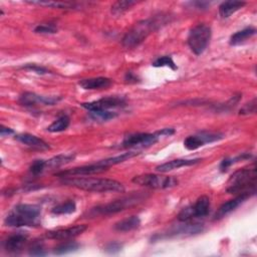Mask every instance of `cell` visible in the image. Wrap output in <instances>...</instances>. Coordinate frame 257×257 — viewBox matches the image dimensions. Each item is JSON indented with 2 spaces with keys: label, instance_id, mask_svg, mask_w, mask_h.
Masks as SVG:
<instances>
[{
  "label": "cell",
  "instance_id": "17",
  "mask_svg": "<svg viewBox=\"0 0 257 257\" xmlns=\"http://www.w3.org/2000/svg\"><path fill=\"white\" fill-rule=\"evenodd\" d=\"M15 139L17 141H19L20 143H22L32 149H35V150L43 151V150L49 149V145L46 142H44L40 138H38L34 135H31V134H27V133L20 134V135L15 136Z\"/></svg>",
  "mask_w": 257,
  "mask_h": 257
},
{
  "label": "cell",
  "instance_id": "33",
  "mask_svg": "<svg viewBox=\"0 0 257 257\" xmlns=\"http://www.w3.org/2000/svg\"><path fill=\"white\" fill-rule=\"evenodd\" d=\"M22 69L32 71L38 75H45L48 73V71L45 68L38 66V64H35V63H27V64H25V66L22 67Z\"/></svg>",
  "mask_w": 257,
  "mask_h": 257
},
{
  "label": "cell",
  "instance_id": "6",
  "mask_svg": "<svg viewBox=\"0 0 257 257\" xmlns=\"http://www.w3.org/2000/svg\"><path fill=\"white\" fill-rule=\"evenodd\" d=\"M144 199V196L141 194H134L128 197H124L115 201H112L105 205H100L92 210L93 214L98 215H111L122 212L128 208H130Z\"/></svg>",
  "mask_w": 257,
  "mask_h": 257
},
{
  "label": "cell",
  "instance_id": "26",
  "mask_svg": "<svg viewBox=\"0 0 257 257\" xmlns=\"http://www.w3.org/2000/svg\"><path fill=\"white\" fill-rule=\"evenodd\" d=\"M80 248V244L75 242V241H69V242H64L61 243L59 245H57L54 250L53 253L56 255H63V254H68L71 252H74L76 250H78Z\"/></svg>",
  "mask_w": 257,
  "mask_h": 257
},
{
  "label": "cell",
  "instance_id": "10",
  "mask_svg": "<svg viewBox=\"0 0 257 257\" xmlns=\"http://www.w3.org/2000/svg\"><path fill=\"white\" fill-rule=\"evenodd\" d=\"M223 139L222 134L200 133L198 135L189 136L184 141V147L189 151H195L208 143H213Z\"/></svg>",
  "mask_w": 257,
  "mask_h": 257
},
{
  "label": "cell",
  "instance_id": "35",
  "mask_svg": "<svg viewBox=\"0 0 257 257\" xmlns=\"http://www.w3.org/2000/svg\"><path fill=\"white\" fill-rule=\"evenodd\" d=\"M233 159L232 158H225L222 160L221 164H220V171L221 172H226L228 170L229 167H231L233 165Z\"/></svg>",
  "mask_w": 257,
  "mask_h": 257
},
{
  "label": "cell",
  "instance_id": "19",
  "mask_svg": "<svg viewBox=\"0 0 257 257\" xmlns=\"http://www.w3.org/2000/svg\"><path fill=\"white\" fill-rule=\"evenodd\" d=\"M141 225V219L138 216H131L125 218L115 224V229L119 232H128L139 228Z\"/></svg>",
  "mask_w": 257,
  "mask_h": 257
},
{
  "label": "cell",
  "instance_id": "11",
  "mask_svg": "<svg viewBox=\"0 0 257 257\" xmlns=\"http://www.w3.org/2000/svg\"><path fill=\"white\" fill-rule=\"evenodd\" d=\"M61 98L59 97H43L38 96L34 93H24L19 97V104L24 107H34L36 105H43V106H53L57 104Z\"/></svg>",
  "mask_w": 257,
  "mask_h": 257
},
{
  "label": "cell",
  "instance_id": "3",
  "mask_svg": "<svg viewBox=\"0 0 257 257\" xmlns=\"http://www.w3.org/2000/svg\"><path fill=\"white\" fill-rule=\"evenodd\" d=\"M40 207L33 204H18L5 217L4 224L9 227L38 226L40 224Z\"/></svg>",
  "mask_w": 257,
  "mask_h": 257
},
{
  "label": "cell",
  "instance_id": "31",
  "mask_svg": "<svg viewBox=\"0 0 257 257\" xmlns=\"http://www.w3.org/2000/svg\"><path fill=\"white\" fill-rule=\"evenodd\" d=\"M256 107H257V100L254 98L251 102L245 104L239 111L240 115H251L256 113Z\"/></svg>",
  "mask_w": 257,
  "mask_h": 257
},
{
  "label": "cell",
  "instance_id": "25",
  "mask_svg": "<svg viewBox=\"0 0 257 257\" xmlns=\"http://www.w3.org/2000/svg\"><path fill=\"white\" fill-rule=\"evenodd\" d=\"M77 205L74 201H68L56 205L51 209V213L55 215H66L76 212Z\"/></svg>",
  "mask_w": 257,
  "mask_h": 257
},
{
  "label": "cell",
  "instance_id": "8",
  "mask_svg": "<svg viewBox=\"0 0 257 257\" xmlns=\"http://www.w3.org/2000/svg\"><path fill=\"white\" fill-rule=\"evenodd\" d=\"M160 140V136L156 133H138L125 137L123 147L125 148H148L155 145Z\"/></svg>",
  "mask_w": 257,
  "mask_h": 257
},
{
  "label": "cell",
  "instance_id": "38",
  "mask_svg": "<svg viewBox=\"0 0 257 257\" xmlns=\"http://www.w3.org/2000/svg\"><path fill=\"white\" fill-rule=\"evenodd\" d=\"M12 134H14V131L12 130V128L1 125V128H0V135H1V137H5L8 135H12Z\"/></svg>",
  "mask_w": 257,
  "mask_h": 257
},
{
  "label": "cell",
  "instance_id": "23",
  "mask_svg": "<svg viewBox=\"0 0 257 257\" xmlns=\"http://www.w3.org/2000/svg\"><path fill=\"white\" fill-rule=\"evenodd\" d=\"M75 159V155H58L46 161V169H57L63 165L71 163Z\"/></svg>",
  "mask_w": 257,
  "mask_h": 257
},
{
  "label": "cell",
  "instance_id": "30",
  "mask_svg": "<svg viewBox=\"0 0 257 257\" xmlns=\"http://www.w3.org/2000/svg\"><path fill=\"white\" fill-rule=\"evenodd\" d=\"M46 169V161L45 160H36L30 166V173L34 176L41 174Z\"/></svg>",
  "mask_w": 257,
  "mask_h": 257
},
{
  "label": "cell",
  "instance_id": "16",
  "mask_svg": "<svg viewBox=\"0 0 257 257\" xmlns=\"http://www.w3.org/2000/svg\"><path fill=\"white\" fill-rule=\"evenodd\" d=\"M27 241V235L23 233H15L9 236L4 242V249L8 253L19 252Z\"/></svg>",
  "mask_w": 257,
  "mask_h": 257
},
{
  "label": "cell",
  "instance_id": "9",
  "mask_svg": "<svg viewBox=\"0 0 257 257\" xmlns=\"http://www.w3.org/2000/svg\"><path fill=\"white\" fill-rule=\"evenodd\" d=\"M126 106V100L121 97H107L91 103H84L82 107L89 112L93 111H109L110 109L122 108Z\"/></svg>",
  "mask_w": 257,
  "mask_h": 257
},
{
  "label": "cell",
  "instance_id": "18",
  "mask_svg": "<svg viewBox=\"0 0 257 257\" xmlns=\"http://www.w3.org/2000/svg\"><path fill=\"white\" fill-rule=\"evenodd\" d=\"M113 84L111 79L99 77V78H93V79H87L80 82V86L87 91H93V90H103L111 87Z\"/></svg>",
  "mask_w": 257,
  "mask_h": 257
},
{
  "label": "cell",
  "instance_id": "13",
  "mask_svg": "<svg viewBox=\"0 0 257 257\" xmlns=\"http://www.w3.org/2000/svg\"><path fill=\"white\" fill-rule=\"evenodd\" d=\"M252 195H253L252 193H242V194H238V196H236L235 198L225 202L224 204H222L220 206V208L216 212L214 219L215 220H219V219L225 217L226 215H228L229 213L234 211L237 207H239L244 201H246Z\"/></svg>",
  "mask_w": 257,
  "mask_h": 257
},
{
  "label": "cell",
  "instance_id": "24",
  "mask_svg": "<svg viewBox=\"0 0 257 257\" xmlns=\"http://www.w3.org/2000/svg\"><path fill=\"white\" fill-rule=\"evenodd\" d=\"M136 1H131V0H122V1H117L112 5V13L116 16H120L127 12L128 9H131L134 5H136Z\"/></svg>",
  "mask_w": 257,
  "mask_h": 257
},
{
  "label": "cell",
  "instance_id": "14",
  "mask_svg": "<svg viewBox=\"0 0 257 257\" xmlns=\"http://www.w3.org/2000/svg\"><path fill=\"white\" fill-rule=\"evenodd\" d=\"M210 199L207 196H201L197 199V201L189 206L191 217L193 218H203L206 217L210 212Z\"/></svg>",
  "mask_w": 257,
  "mask_h": 257
},
{
  "label": "cell",
  "instance_id": "12",
  "mask_svg": "<svg viewBox=\"0 0 257 257\" xmlns=\"http://www.w3.org/2000/svg\"><path fill=\"white\" fill-rule=\"evenodd\" d=\"M88 229V226L85 224L75 225L66 229H57V230H51L46 232V237L53 240H68L71 238H75L79 235H82L86 230Z\"/></svg>",
  "mask_w": 257,
  "mask_h": 257
},
{
  "label": "cell",
  "instance_id": "21",
  "mask_svg": "<svg viewBox=\"0 0 257 257\" xmlns=\"http://www.w3.org/2000/svg\"><path fill=\"white\" fill-rule=\"evenodd\" d=\"M256 29L254 27H246L240 31H237L230 37V44L231 45H239L246 41L247 39L251 38L253 35H255Z\"/></svg>",
  "mask_w": 257,
  "mask_h": 257
},
{
  "label": "cell",
  "instance_id": "28",
  "mask_svg": "<svg viewBox=\"0 0 257 257\" xmlns=\"http://www.w3.org/2000/svg\"><path fill=\"white\" fill-rule=\"evenodd\" d=\"M90 116L95 121L108 122L110 120L115 119L118 116V114L110 111H93V112H90Z\"/></svg>",
  "mask_w": 257,
  "mask_h": 257
},
{
  "label": "cell",
  "instance_id": "32",
  "mask_svg": "<svg viewBox=\"0 0 257 257\" xmlns=\"http://www.w3.org/2000/svg\"><path fill=\"white\" fill-rule=\"evenodd\" d=\"M29 255L32 256H44L46 255L45 249L41 243H34L30 248H29Z\"/></svg>",
  "mask_w": 257,
  "mask_h": 257
},
{
  "label": "cell",
  "instance_id": "15",
  "mask_svg": "<svg viewBox=\"0 0 257 257\" xmlns=\"http://www.w3.org/2000/svg\"><path fill=\"white\" fill-rule=\"evenodd\" d=\"M202 162V159H177V160H172L170 162L164 163L158 167H156V171L161 172V173H167L182 167H187V166H192Z\"/></svg>",
  "mask_w": 257,
  "mask_h": 257
},
{
  "label": "cell",
  "instance_id": "5",
  "mask_svg": "<svg viewBox=\"0 0 257 257\" xmlns=\"http://www.w3.org/2000/svg\"><path fill=\"white\" fill-rule=\"evenodd\" d=\"M211 35V27L206 23H200L192 27L187 38L190 49L196 55L202 54L210 42Z\"/></svg>",
  "mask_w": 257,
  "mask_h": 257
},
{
  "label": "cell",
  "instance_id": "39",
  "mask_svg": "<svg viewBox=\"0 0 257 257\" xmlns=\"http://www.w3.org/2000/svg\"><path fill=\"white\" fill-rule=\"evenodd\" d=\"M193 6H195L197 9H207L208 6H210V2H200V1H196L191 3Z\"/></svg>",
  "mask_w": 257,
  "mask_h": 257
},
{
  "label": "cell",
  "instance_id": "4",
  "mask_svg": "<svg viewBox=\"0 0 257 257\" xmlns=\"http://www.w3.org/2000/svg\"><path fill=\"white\" fill-rule=\"evenodd\" d=\"M256 169L252 167L243 168L237 170L231 175L227 182L226 191L229 194H242V193H252L254 195L256 192Z\"/></svg>",
  "mask_w": 257,
  "mask_h": 257
},
{
  "label": "cell",
  "instance_id": "29",
  "mask_svg": "<svg viewBox=\"0 0 257 257\" xmlns=\"http://www.w3.org/2000/svg\"><path fill=\"white\" fill-rule=\"evenodd\" d=\"M57 31V27L52 24V23H48V24H39L34 28V32L36 33H41V34H53L56 33Z\"/></svg>",
  "mask_w": 257,
  "mask_h": 257
},
{
  "label": "cell",
  "instance_id": "20",
  "mask_svg": "<svg viewBox=\"0 0 257 257\" xmlns=\"http://www.w3.org/2000/svg\"><path fill=\"white\" fill-rule=\"evenodd\" d=\"M246 5L244 1H225L222 2L219 6V14L222 18H228L233 13L241 9Z\"/></svg>",
  "mask_w": 257,
  "mask_h": 257
},
{
  "label": "cell",
  "instance_id": "27",
  "mask_svg": "<svg viewBox=\"0 0 257 257\" xmlns=\"http://www.w3.org/2000/svg\"><path fill=\"white\" fill-rule=\"evenodd\" d=\"M152 66L155 67V68H169L171 69L172 71H177L178 70V67L177 64L174 62L173 58L169 55H164V56H161V57H158L153 63Z\"/></svg>",
  "mask_w": 257,
  "mask_h": 257
},
{
  "label": "cell",
  "instance_id": "1",
  "mask_svg": "<svg viewBox=\"0 0 257 257\" xmlns=\"http://www.w3.org/2000/svg\"><path fill=\"white\" fill-rule=\"evenodd\" d=\"M61 183L66 186L91 192H125L124 185L121 182L112 179L90 177H64L61 178Z\"/></svg>",
  "mask_w": 257,
  "mask_h": 257
},
{
  "label": "cell",
  "instance_id": "34",
  "mask_svg": "<svg viewBox=\"0 0 257 257\" xmlns=\"http://www.w3.org/2000/svg\"><path fill=\"white\" fill-rule=\"evenodd\" d=\"M122 249H123V245H122L121 243H119V242H111V243H109V244L106 246V248H105V250H106L108 253H110V254L119 253Z\"/></svg>",
  "mask_w": 257,
  "mask_h": 257
},
{
  "label": "cell",
  "instance_id": "37",
  "mask_svg": "<svg viewBox=\"0 0 257 257\" xmlns=\"http://www.w3.org/2000/svg\"><path fill=\"white\" fill-rule=\"evenodd\" d=\"M157 134L160 136V138L161 137H170L175 134V130L172 128H163V130H161V131H158Z\"/></svg>",
  "mask_w": 257,
  "mask_h": 257
},
{
  "label": "cell",
  "instance_id": "7",
  "mask_svg": "<svg viewBox=\"0 0 257 257\" xmlns=\"http://www.w3.org/2000/svg\"><path fill=\"white\" fill-rule=\"evenodd\" d=\"M133 183L152 188V189H169L178 185V180L171 176H161L156 174H143L133 178Z\"/></svg>",
  "mask_w": 257,
  "mask_h": 257
},
{
  "label": "cell",
  "instance_id": "2",
  "mask_svg": "<svg viewBox=\"0 0 257 257\" xmlns=\"http://www.w3.org/2000/svg\"><path fill=\"white\" fill-rule=\"evenodd\" d=\"M167 22L164 15L151 17L137 22L123 38V45L127 48H134L141 44L152 32L158 30Z\"/></svg>",
  "mask_w": 257,
  "mask_h": 257
},
{
  "label": "cell",
  "instance_id": "22",
  "mask_svg": "<svg viewBox=\"0 0 257 257\" xmlns=\"http://www.w3.org/2000/svg\"><path fill=\"white\" fill-rule=\"evenodd\" d=\"M71 123L70 118L67 115L60 116L58 119H56L50 126H48L47 131L50 133H60L66 131L69 128Z\"/></svg>",
  "mask_w": 257,
  "mask_h": 257
},
{
  "label": "cell",
  "instance_id": "36",
  "mask_svg": "<svg viewBox=\"0 0 257 257\" xmlns=\"http://www.w3.org/2000/svg\"><path fill=\"white\" fill-rule=\"evenodd\" d=\"M125 81H126L127 83H128V84H137V83L139 82V79H138V77H137L134 73L128 72V73L126 74Z\"/></svg>",
  "mask_w": 257,
  "mask_h": 257
}]
</instances>
